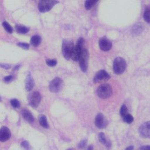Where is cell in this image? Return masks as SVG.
<instances>
[{
  "label": "cell",
  "mask_w": 150,
  "mask_h": 150,
  "mask_svg": "<svg viewBox=\"0 0 150 150\" xmlns=\"http://www.w3.org/2000/svg\"><path fill=\"white\" fill-rule=\"evenodd\" d=\"M86 143H87V140H81V141L80 142V143H79L78 147H79V148H84V147L86 146Z\"/></svg>",
  "instance_id": "32"
},
{
  "label": "cell",
  "mask_w": 150,
  "mask_h": 150,
  "mask_svg": "<svg viewBox=\"0 0 150 150\" xmlns=\"http://www.w3.org/2000/svg\"><path fill=\"white\" fill-rule=\"evenodd\" d=\"M83 47H81L77 45L74 46L70 55V58L74 61H78L79 60L81 51Z\"/></svg>",
  "instance_id": "13"
},
{
  "label": "cell",
  "mask_w": 150,
  "mask_h": 150,
  "mask_svg": "<svg viewBox=\"0 0 150 150\" xmlns=\"http://www.w3.org/2000/svg\"><path fill=\"white\" fill-rule=\"evenodd\" d=\"M93 147L92 145H90L88 146V148H87V150H93Z\"/></svg>",
  "instance_id": "36"
},
{
  "label": "cell",
  "mask_w": 150,
  "mask_h": 150,
  "mask_svg": "<svg viewBox=\"0 0 150 150\" xmlns=\"http://www.w3.org/2000/svg\"><path fill=\"white\" fill-rule=\"evenodd\" d=\"M16 32L20 34H25L29 32V28L23 25H16Z\"/></svg>",
  "instance_id": "19"
},
{
  "label": "cell",
  "mask_w": 150,
  "mask_h": 150,
  "mask_svg": "<svg viewBox=\"0 0 150 150\" xmlns=\"http://www.w3.org/2000/svg\"><path fill=\"white\" fill-rule=\"evenodd\" d=\"M97 2H98V1H97V0H87V1H86V2H85V8H86V9L87 10L90 9Z\"/></svg>",
  "instance_id": "20"
},
{
  "label": "cell",
  "mask_w": 150,
  "mask_h": 150,
  "mask_svg": "<svg viewBox=\"0 0 150 150\" xmlns=\"http://www.w3.org/2000/svg\"><path fill=\"white\" fill-rule=\"evenodd\" d=\"M21 146L22 148L25 150H31V146L29 144V143L27 141H23L21 143Z\"/></svg>",
  "instance_id": "27"
},
{
  "label": "cell",
  "mask_w": 150,
  "mask_h": 150,
  "mask_svg": "<svg viewBox=\"0 0 150 150\" xmlns=\"http://www.w3.org/2000/svg\"><path fill=\"white\" fill-rule=\"evenodd\" d=\"M58 3V1H54V0H42L39 2L38 9L41 12H48Z\"/></svg>",
  "instance_id": "7"
},
{
  "label": "cell",
  "mask_w": 150,
  "mask_h": 150,
  "mask_svg": "<svg viewBox=\"0 0 150 150\" xmlns=\"http://www.w3.org/2000/svg\"><path fill=\"white\" fill-rule=\"evenodd\" d=\"M10 102L12 107L14 108H19L21 107V103L17 99H12Z\"/></svg>",
  "instance_id": "24"
},
{
  "label": "cell",
  "mask_w": 150,
  "mask_h": 150,
  "mask_svg": "<svg viewBox=\"0 0 150 150\" xmlns=\"http://www.w3.org/2000/svg\"><path fill=\"white\" fill-rule=\"evenodd\" d=\"M112 92V88L110 85L108 84H103L98 87L97 93L100 98L106 99L111 96Z\"/></svg>",
  "instance_id": "1"
},
{
  "label": "cell",
  "mask_w": 150,
  "mask_h": 150,
  "mask_svg": "<svg viewBox=\"0 0 150 150\" xmlns=\"http://www.w3.org/2000/svg\"><path fill=\"white\" fill-rule=\"evenodd\" d=\"M46 64L49 67H55L56 65H57V62L55 60H46Z\"/></svg>",
  "instance_id": "29"
},
{
  "label": "cell",
  "mask_w": 150,
  "mask_h": 150,
  "mask_svg": "<svg viewBox=\"0 0 150 150\" xmlns=\"http://www.w3.org/2000/svg\"><path fill=\"white\" fill-rule=\"evenodd\" d=\"M110 78V76L108 73L105 70H100L95 75L93 78V82L97 83L102 81H108Z\"/></svg>",
  "instance_id": "9"
},
{
  "label": "cell",
  "mask_w": 150,
  "mask_h": 150,
  "mask_svg": "<svg viewBox=\"0 0 150 150\" xmlns=\"http://www.w3.org/2000/svg\"><path fill=\"white\" fill-rule=\"evenodd\" d=\"M67 150H73V149H68Z\"/></svg>",
  "instance_id": "37"
},
{
  "label": "cell",
  "mask_w": 150,
  "mask_h": 150,
  "mask_svg": "<svg viewBox=\"0 0 150 150\" xmlns=\"http://www.w3.org/2000/svg\"><path fill=\"white\" fill-rule=\"evenodd\" d=\"M139 150H150V146L149 145L142 146L139 148Z\"/></svg>",
  "instance_id": "34"
},
{
  "label": "cell",
  "mask_w": 150,
  "mask_h": 150,
  "mask_svg": "<svg viewBox=\"0 0 150 150\" xmlns=\"http://www.w3.org/2000/svg\"><path fill=\"white\" fill-rule=\"evenodd\" d=\"M0 67L6 70H8L11 68V65L7 64H0Z\"/></svg>",
  "instance_id": "33"
},
{
  "label": "cell",
  "mask_w": 150,
  "mask_h": 150,
  "mask_svg": "<svg viewBox=\"0 0 150 150\" xmlns=\"http://www.w3.org/2000/svg\"><path fill=\"white\" fill-rule=\"evenodd\" d=\"M11 136L10 130L6 126L2 127L0 129V142H4L8 141Z\"/></svg>",
  "instance_id": "12"
},
{
  "label": "cell",
  "mask_w": 150,
  "mask_h": 150,
  "mask_svg": "<svg viewBox=\"0 0 150 150\" xmlns=\"http://www.w3.org/2000/svg\"><path fill=\"white\" fill-rule=\"evenodd\" d=\"M13 76H11V75H9V76H5L4 78V81L5 83H9L10 82H11V81L13 80Z\"/></svg>",
  "instance_id": "30"
},
{
  "label": "cell",
  "mask_w": 150,
  "mask_h": 150,
  "mask_svg": "<svg viewBox=\"0 0 150 150\" xmlns=\"http://www.w3.org/2000/svg\"><path fill=\"white\" fill-rule=\"evenodd\" d=\"M38 120H39V122H40V125L42 127L45 128V129L49 128V124H48V122L47 121V117L45 115H40L38 117Z\"/></svg>",
  "instance_id": "18"
},
{
  "label": "cell",
  "mask_w": 150,
  "mask_h": 150,
  "mask_svg": "<svg viewBox=\"0 0 150 150\" xmlns=\"http://www.w3.org/2000/svg\"><path fill=\"white\" fill-rule=\"evenodd\" d=\"M143 18L146 22H150V9L149 7L145 8L144 14H143Z\"/></svg>",
  "instance_id": "22"
},
{
  "label": "cell",
  "mask_w": 150,
  "mask_h": 150,
  "mask_svg": "<svg viewBox=\"0 0 150 150\" xmlns=\"http://www.w3.org/2000/svg\"><path fill=\"white\" fill-rule=\"evenodd\" d=\"M98 140H99L100 142L102 143V144H103L105 145H107V146L108 145V142H107V139H106V137H105L104 133L101 132L98 134Z\"/></svg>",
  "instance_id": "23"
},
{
  "label": "cell",
  "mask_w": 150,
  "mask_h": 150,
  "mask_svg": "<svg viewBox=\"0 0 150 150\" xmlns=\"http://www.w3.org/2000/svg\"><path fill=\"white\" fill-rule=\"evenodd\" d=\"M2 25H3V27H4V30H5L8 33H9L11 34V33H12V32H13V29H12V27L10 25V24H9L8 22H6V21H4V22H3Z\"/></svg>",
  "instance_id": "21"
},
{
  "label": "cell",
  "mask_w": 150,
  "mask_h": 150,
  "mask_svg": "<svg viewBox=\"0 0 150 150\" xmlns=\"http://www.w3.org/2000/svg\"><path fill=\"white\" fill-rule=\"evenodd\" d=\"M35 85V81L31 74H28L25 80V89L27 91H32Z\"/></svg>",
  "instance_id": "15"
},
{
  "label": "cell",
  "mask_w": 150,
  "mask_h": 150,
  "mask_svg": "<svg viewBox=\"0 0 150 150\" xmlns=\"http://www.w3.org/2000/svg\"><path fill=\"white\" fill-rule=\"evenodd\" d=\"M139 132L143 138H149L150 137V122L149 121L143 124L139 129Z\"/></svg>",
  "instance_id": "8"
},
{
  "label": "cell",
  "mask_w": 150,
  "mask_h": 150,
  "mask_svg": "<svg viewBox=\"0 0 150 150\" xmlns=\"http://www.w3.org/2000/svg\"><path fill=\"white\" fill-rule=\"evenodd\" d=\"M73 47L74 45L73 41L67 40H64L63 41L62 46V52L65 59L69 60L70 59L71 53Z\"/></svg>",
  "instance_id": "5"
},
{
  "label": "cell",
  "mask_w": 150,
  "mask_h": 150,
  "mask_svg": "<svg viewBox=\"0 0 150 150\" xmlns=\"http://www.w3.org/2000/svg\"><path fill=\"white\" fill-rule=\"evenodd\" d=\"M41 42V38L39 35H34L30 40V44L34 47L38 46Z\"/></svg>",
  "instance_id": "17"
},
{
  "label": "cell",
  "mask_w": 150,
  "mask_h": 150,
  "mask_svg": "<svg viewBox=\"0 0 150 150\" xmlns=\"http://www.w3.org/2000/svg\"><path fill=\"white\" fill-rule=\"evenodd\" d=\"M123 117H124V121L126 122L127 124H131L134 121V117L130 114H127Z\"/></svg>",
  "instance_id": "25"
},
{
  "label": "cell",
  "mask_w": 150,
  "mask_h": 150,
  "mask_svg": "<svg viewBox=\"0 0 150 150\" xmlns=\"http://www.w3.org/2000/svg\"><path fill=\"white\" fill-rule=\"evenodd\" d=\"M84 40L83 38H80L77 41V44L76 45L81 47H83V45H84Z\"/></svg>",
  "instance_id": "31"
},
{
  "label": "cell",
  "mask_w": 150,
  "mask_h": 150,
  "mask_svg": "<svg viewBox=\"0 0 150 150\" xmlns=\"http://www.w3.org/2000/svg\"><path fill=\"white\" fill-rule=\"evenodd\" d=\"M64 86V81L59 77H55L49 83V91L53 93L60 92Z\"/></svg>",
  "instance_id": "2"
},
{
  "label": "cell",
  "mask_w": 150,
  "mask_h": 150,
  "mask_svg": "<svg viewBox=\"0 0 150 150\" xmlns=\"http://www.w3.org/2000/svg\"><path fill=\"white\" fill-rule=\"evenodd\" d=\"M95 124L96 127H97L98 129H103L107 126V120H106V118L103 114L99 113L96 116Z\"/></svg>",
  "instance_id": "11"
},
{
  "label": "cell",
  "mask_w": 150,
  "mask_h": 150,
  "mask_svg": "<svg viewBox=\"0 0 150 150\" xmlns=\"http://www.w3.org/2000/svg\"><path fill=\"white\" fill-rule=\"evenodd\" d=\"M22 115L25 120L28 122L32 123L34 121V117L30 111L27 110H23L22 111Z\"/></svg>",
  "instance_id": "16"
},
{
  "label": "cell",
  "mask_w": 150,
  "mask_h": 150,
  "mask_svg": "<svg viewBox=\"0 0 150 150\" xmlns=\"http://www.w3.org/2000/svg\"><path fill=\"white\" fill-rule=\"evenodd\" d=\"M99 47L103 51H108L112 47V42L107 38H101L98 41Z\"/></svg>",
  "instance_id": "10"
},
{
  "label": "cell",
  "mask_w": 150,
  "mask_h": 150,
  "mask_svg": "<svg viewBox=\"0 0 150 150\" xmlns=\"http://www.w3.org/2000/svg\"><path fill=\"white\" fill-rule=\"evenodd\" d=\"M143 25L142 23H137L133 26L131 30V33L133 36H137L140 35L143 30Z\"/></svg>",
  "instance_id": "14"
},
{
  "label": "cell",
  "mask_w": 150,
  "mask_h": 150,
  "mask_svg": "<svg viewBox=\"0 0 150 150\" xmlns=\"http://www.w3.org/2000/svg\"><path fill=\"white\" fill-rule=\"evenodd\" d=\"M28 102L31 107L36 108L38 107L41 100V96L39 92L34 91L30 93L27 97Z\"/></svg>",
  "instance_id": "4"
},
{
  "label": "cell",
  "mask_w": 150,
  "mask_h": 150,
  "mask_svg": "<svg viewBox=\"0 0 150 150\" xmlns=\"http://www.w3.org/2000/svg\"><path fill=\"white\" fill-rule=\"evenodd\" d=\"M79 66L81 70L83 72H86L88 68V60H89V53L87 50L83 48L81 51V54L79 58Z\"/></svg>",
  "instance_id": "6"
},
{
  "label": "cell",
  "mask_w": 150,
  "mask_h": 150,
  "mask_svg": "<svg viewBox=\"0 0 150 150\" xmlns=\"http://www.w3.org/2000/svg\"><path fill=\"white\" fill-rule=\"evenodd\" d=\"M134 149V146H130L127 147L125 150H133Z\"/></svg>",
  "instance_id": "35"
},
{
  "label": "cell",
  "mask_w": 150,
  "mask_h": 150,
  "mask_svg": "<svg viewBox=\"0 0 150 150\" xmlns=\"http://www.w3.org/2000/svg\"><path fill=\"white\" fill-rule=\"evenodd\" d=\"M1 97H0V102H1Z\"/></svg>",
  "instance_id": "38"
},
{
  "label": "cell",
  "mask_w": 150,
  "mask_h": 150,
  "mask_svg": "<svg viewBox=\"0 0 150 150\" xmlns=\"http://www.w3.org/2000/svg\"><path fill=\"white\" fill-rule=\"evenodd\" d=\"M126 68V62L122 57H117L113 63V71L116 74H122Z\"/></svg>",
  "instance_id": "3"
},
{
  "label": "cell",
  "mask_w": 150,
  "mask_h": 150,
  "mask_svg": "<svg viewBox=\"0 0 150 150\" xmlns=\"http://www.w3.org/2000/svg\"><path fill=\"white\" fill-rule=\"evenodd\" d=\"M17 45L23 49H25V50H28L29 49V45L27 43L25 42H18L17 44Z\"/></svg>",
  "instance_id": "28"
},
{
  "label": "cell",
  "mask_w": 150,
  "mask_h": 150,
  "mask_svg": "<svg viewBox=\"0 0 150 150\" xmlns=\"http://www.w3.org/2000/svg\"><path fill=\"white\" fill-rule=\"evenodd\" d=\"M120 114L122 117H124L126 115L128 114V109L126 107V105H122L120 109Z\"/></svg>",
  "instance_id": "26"
}]
</instances>
